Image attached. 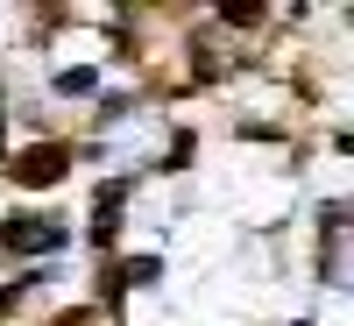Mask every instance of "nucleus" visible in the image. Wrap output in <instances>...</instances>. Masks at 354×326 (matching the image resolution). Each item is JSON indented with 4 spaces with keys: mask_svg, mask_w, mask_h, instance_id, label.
<instances>
[{
    "mask_svg": "<svg viewBox=\"0 0 354 326\" xmlns=\"http://www.w3.org/2000/svg\"><path fill=\"white\" fill-rule=\"evenodd\" d=\"M64 170H71V142H28V150L8 163V185L50 192V185H64Z\"/></svg>",
    "mask_w": 354,
    "mask_h": 326,
    "instance_id": "nucleus-1",
    "label": "nucleus"
},
{
    "mask_svg": "<svg viewBox=\"0 0 354 326\" xmlns=\"http://www.w3.org/2000/svg\"><path fill=\"white\" fill-rule=\"evenodd\" d=\"M0 248L8 255H57L64 248V220L57 213H15V220H0Z\"/></svg>",
    "mask_w": 354,
    "mask_h": 326,
    "instance_id": "nucleus-2",
    "label": "nucleus"
},
{
    "mask_svg": "<svg viewBox=\"0 0 354 326\" xmlns=\"http://www.w3.org/2000/svg\"><path fill=\"white\" fill-rule=\"evenodd\" d=\"M340 227H347V199L319 206V277H333V270H340Z\"/></svg>",
    "mask_w": 354,
    "mask_h": 326,
    "instance_id": "nucleus-3",
    "label": "nucleus"
},
{
    "mask_svg": "<svg viewBox=\"0 0 354 326\" xmlns=\"http://www.w3.org/2000/svg\"><path fill=\"white\" fill-rule=\"evenodd\" d=\"M121 199H128V185L100 192V206H93V242H100V255L113 248V234H121Z\"/></svg>",
    "mask_w": 354,
    "mask_h": 326,
    "instance_id": "nucleus-4",
    "label": "nucleus"
},
{
    "mask_svg": "<svg viewBox=\"0 0 354 326\" xmlns=\"http://www.w3.org/2000/svg\"><path fill=\"white\" fill-rule=\"evenodd\" d=\"M50 326H100V312H93V305H71V312H57Z\"/></svg>",
    "mask_w": 354,
    "mask_h": 326,
    "instance_id": "nucleus-5",
    "label": "nucleus"
}]
</instances>
